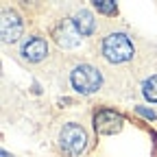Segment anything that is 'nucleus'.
<instances>
[{"label": "nucleus", "instance_id": "1", "mask_svg": "<svg viewBox=\"0 0 157 157\" xmlns=\"http://www.w3.org/2000/svg\"><path fill=\"white\" fill-rule=\"evenodd\" d=\"M135 48L131 44V39L124 35V33H111L105 37L103 42V55L107 61L111 63H124L133 57Z\"/></svg>", "mask_w": 157, "mask_h": 157}, {"label": "nucleus", "instance_id": "2", "mask_svg": "<svg viewBox=\"0 0 157 157\" xmlns=\"http://www.w3.org/2000/svg\"><path fill=\"white\" fill-rule=\"evenodd\" d=\"M70 83L76 92H81V94H94L98 87H101L103 83V76L101 72H98L94 66H87V63H81V66H76L70 74Z\"/></svg>", "mask_w": 157, "mask_h": 157}, {"label": "nucleus", "instance_id": "3", "mask_svg": "<svg viewBox=\"0 0 157 157\" xmlns=\"http://www.w3.org/2000/svg\"><path fill=\"white\" fill-rule=\"evenodd\" d=\"M59 144H61V148L68 155L76 157V155H81L85 151V146H87V133H85V129L81 124L68 122V124H63L61 133H59Z\"/></svg>", "mask_w": 157, "mask_h": 157}, {"label": "nucleus", "instance_id": "4", "mask_svg": "<svg viewBox=\"0 0 157 157\" xmlns=\"http://www.w3.org/2000/svg\"><path fill=\"white\" fill-rule=\"evenodd\" d=\"M122 124H124L122 116L111 111V109H103V111H98L94 116V129L101 135H113V133H118L122 129Z\"/></svg>", "mask_w": 157, "mask_h": 157}, {"label": "nucleus", "instance_id": "5", "mask_svg": "<svg viewBox=\"0 0 157 157\" xmlns=\"http://www.w3.org/2000/svg\"><path fill=\"white\" fill-rule=\"evenodd\" d=\"M0 33H2V42L13 44L22 35V20L15 11H2V20H0Z\"/></svg>", "mask_w": 157, "mask_h": 157}, {"label": "nucleus", "instance_id": "6", "mask_svg": "<svg viewBox=\"0 0 157 157\" xmlns=\"http://www.w3.org/2000/svg\"><path fill=\"white\" fill-rule=\"evenodd\" d=\"M22 55H24V59H29V61H42V59L48 55L46 39L37 37V35L29 37L26 42H24V46H22Z\"/></svg>", "mask_w": 157, "mask_h": 157}, {"label": "nucleus", "instance_id": "7", "mask_svg": "<svg viewBox=\"0 0 157 157\" xmlns=\"http://www.w3.org/2000/svg\"><path fill=\"white\" fill-rule=\"evenodd\" d=\"M55 39H57V44L59 46H63V48H72V46H76L78 42H81V35L76 33V29H74V24L70 22H61L57 29H55Z\"/></svg>", "mask_w": 157, "mask_h": 157}, {"label": "nucleus", "instance_id": "8", "mask_svg": "<svg viewBox=\"0 0 157 157\" xmlns=\"http://www.w3.org/2000/svg\"><path fill=\"white\" fill-rule=\"evenodd\" d=\"M72 24H74L76 33L81 35V37L92 35V31H94V15H92V11H87V9L76 11L74 17H72Z\"/></svg>", "mask_w": 157, "mask_h": 157}, {"label": "nucleus", "instance_id": "9", "mask_svg": "<svg viewBox=\"0 0 157 157\" xmlns=\"http://www.w3.org/2000/svg\"><path fill=\"white\" fill-rule=\"evenodd\" d=\"M142 94L146 96V101L157 103V74L148 76L146 81H144V85H142Z\"/></svg>", "mask_w": 157, "mask_h": 157}, {"label": "nucleus", "instance_id": "10", "mask_svg": "<svg viewBox=\"0 0 157 157\" xmlns=\"http://www.w3.org/2000/svg\"><path fill=\"white\" fill-rule=\"evenodd\" d=\"M94 7L101 11V13H107V15H111V13H116V11H118L113 0H94Z\"/></svg>", "mask_w": 157, "mask_h": 157}, {"label": "nucleus", "instance_id": "11", "mask_svg": "<svg viewBox=\"0 0 157 157\" xmlns=\"http://www.w3.org/2000/svg\"><path fill=\"white\" fill-rule=\"evenodd\" d=\"M135 111L140 113V116H144V118H148V120H155V111H151V109H144V107H135Z\"/></svg>", "mask_w": 157, "mask_h": 157}, {"label": "nucleus", "instance_id": "12", "mask_svg": "<svg viewBox=\"0 0 157 157\" xmlns=\"http://www.w3.org/2000/svg\"><path fill=\"white\" fill-rule=\"evenodd\" d=\"M0 157H11V155H9L7 151H2V153H0Z\"/></svg>", "mask_w": 157, "mask_h": 157}]
</instances>
